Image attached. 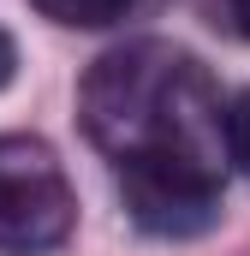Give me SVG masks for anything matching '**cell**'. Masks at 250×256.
Returning a JSON list of instances; mask_svg holds the SVG:
<instances>
[{
	"label": "cell",
	"instance_id": "1",
	"mask_svg": "<svg viewBox=\"0 0 250 256\" xmlns=\"http://www.w3.org/2000/svg\"><path fill=\"white\" fill-rule=\"evenodd\" d=\"M84 126L114 161L137 149H208V137H220V102L190 54L167 42H131L90 66Z\"/></svg>",
	"mask_w": 250,
	"mask_h": 256
},
{
	"label": "cell",
	"instance_id": "2",
	"mask_svg": "<svg viewBox=\"0 0 250 256\" xmlns=\"http://www.w3.org/2000/svg\"><path fill=\"white\" fill-rule=\"evenodd\" d=\"M120 196L149 238H196L220 220V167L208 149H137L120 161Z\"/></svg>",
	"mask_w": 250,
	"mask_h": 256
},
{
	"label": "cell",
	"instance_id": "3",
	"mask_svg": "<svg viewBox=\"0 0 250 256\" xmlns=\"http://www.w3.org/2000/svg\"><path fill=\"white\" fill-rule=\"evenodd\" d=\"M78 226V196L42 137H0V256H42Z\"/></svg>",
	"mask_w": 250,
	"mask_h": 256
},
{
	"label": "cell",
	"instance_id": "4",
	"mask_svg": "<svg viewBox=\"0 0 250 256\" xmlns=\"http://www.w3.org/2000/svg\"><path fill=\"white\" fill-rule=\"evenodd\" d=\"M42 18H54L66 30H108V24H125V18H143L155 12L161 0H30Z\"/></svg>",
	"mask_w": 250,
	"mask_h": 256
},
{
	"label": "cell",
	"instance_id": "5",
	"mask_svg": "<svg viewBox=\"0 0 250 256\" xmlns=\"http://www.w3.org/2000/svg\"><path fill=\"white\" fill-rule=\"evenodd\" d=\"M220 137H226V161L250 179V90L232 96V108L220 114Z\"/></svg>",
	"mask_w": 250,
	"mask_h": 256
},
{
	"label": "cell",
	"instance_id": "6",
	"mask_svg": "<svg viewBox=\"0 0 250 256\" xmlns=\"http://www.w3.org/2000/svg\"><path fill=\"white\" fill-rule=\"evenodd\" d=\"M12 78H18V42H12V36L0 30V90H6Z\"/></svg>",
	"mask_w": 250,
	"mask_h": 256
},
{
	"label": "cell",
	"instance_id": "7",
	"mask_svg": "<svg viewBox=\"0 0 250 256\" xmlns=\"http://www.w3.org/2000/svg\"><path fill=\"white\" fill-rule=\"evenodd\" d=\"M226 18H232V30L250 42V0H226Z\"/></svg>",
	"mask_w": 250,
	"mask_h": 256
}]
</instances>
